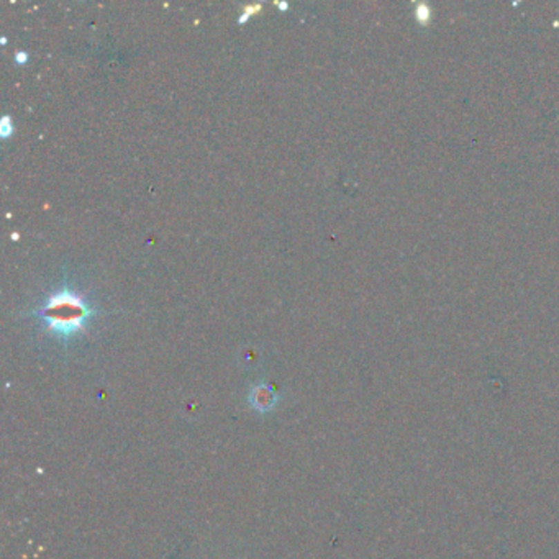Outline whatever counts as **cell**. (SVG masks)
Instances as JSON below:
<instances>
[{
	"label": "cell",
	"instance_id": "1",
	"mask_svg": "<svg viewBox=\"0 0 559 559\" xmlns=\"http://www.w3.org/2000/svg\"><path fill=\"white\" fill-rule=\"evenodd\" d=\"M38 314L45 320L48 332L66 341L82 332L92 310L81 297L64 287L56 296L48 299L46 305Z\"/></svg>",
	"mask_w": 559,
	"mask_h": 559
},
{
	"label": "cell",
	"instance_id": "2",
	"mask_svg": "<svg viewBox=\"0 0 559 559\" xmlns=\"http://www.w3.org/2000/svg\"><path fill=\"white\" fill-rule=\"evenodd\" d=\"M277 402V395L269 386L259 384L249 392V404L256 412H269Z\"/></svg>",
	"mask_w": 559,
	"mask_h": 559
},
{
	"label": "cell",
	"instance_id": "3",
	"mask_svg": "<svg viewBox=\"0 0 559 559\" xmlns=\"http://www.w3.org/2000/svg\"><path fill=\"white\" fill-rule=\"evenodd\" d=\"M12 133H13V123L10 120V117L6 115L2 118V122H0V136H2V138L6 140Z\"/></svg>",
	"mask_w": 559,
	"mask_h": 559
},
{
	"label": "cell",
	"instance_id": "4",
	"mask_svg": "<svg viewBox=\"0 0 559 559\" xmlns=\"http://www.w3.org/2000/svg\"><path fill=\"white\" fill-rule=\"evenodd\" d=\"M258 10H261V3H256V6H248V7H245V10H243V13H241V15H240L238 21H240V23H245V21L248 20L249 17L253 15L254 12H258Z\"/></svg>",
	"mask_w": 559,
	"mask_h": 559
},
{
	"label": "cell",
	"instance_id": "5",
	"mask_svg": "<svg viewBox=\"0 0 559 559\" xmlns=\"http://www.w3.org/2000/svg\"><path fill=\"white\" fill-rule=\"evenodd\" d=\"M15 61H17V64H25L26 61H28V55H26L25 51L15 53Z\"/></svg>",
	"mask_w": 559,
	"mask_h": 559
},
{
	"label": "cell",
	"instance_id": "6",
	"mask_svg": "<svg viewBox=\"0 0 559 559\" xmlns=\"http://www.w3.org/2000/svg\"><path fill=\"white\" fill-rule=\"evenodd\" d=\"M277 7H279L281 10H285V8H289V3L287 2H277Z\"/></svg>",
	"mask_w": 559,
	"mask_h": 559
}]
</instances>
